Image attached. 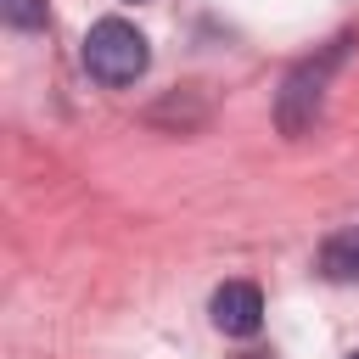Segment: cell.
I'll use <instances>...</instances> for the list:
<instances>
[{"instance_id":"1","label":"cell","mask_w":359,"mask_h":359,"mask_svg":"<svg viewBox=\"0 0 359 359\" xmlns=\"http://www.w3.org/2000/svg\"><path fill=\"white\" fill-rule=\"evenodd\" d=\"M146 67H151V45H146V34H140L135 22H123V17L90 22V34H84V73H90L95 84L123 90V84H135Z\"/></svg>"},{"instance_id":"2","label":"cell","mask_w":359,"mask_h":359,"mask_svg":"<svg viewBox=\"0 0 359 359\" xmlns=\"http://www.w3.org/2000/svg\"><path fill=\"white\" fill-rule=\"evenodd\" d=\"M342 45H348V39H337V45H331V50H320L314 62L292 67V79H286V90H280V101H275V118H280V129H286V135L314 129V118H320V95H325L331 67L342 62Z\"/></svg>"},{"instance_id":"3","label":"cell","mask_w":359,"mask_h":359,"mask_svg":"<svg viewBox=\"0 0 359 359\" xmlns=\"http://www.w3.org/2000/svg\"><path fill=\"white\" fill-rule=\"evenodd\" d=\"M213 325L224 337H258V325H264V292L252 280H224L213 292Z\"/></svg>"},{"instance_id":"4","label":"cell","mask_w":359,"mask_h":359,"mask_svg":"<svg viewBox=\"0 0 359 359\" xmlns=\"http://www.w3.org/2000/svg\"><path fill=\"white\" fill-rule=\"evenodd\" d=\"M320 275L325 280H359V230H342L320 247Z\"/></svg>"},{"instance_id":"5","label":"cell","mask_w":359,"mask_h":359,"mask_svg":"<svg viewBox=\"0 0 359 359\" xmlns=\"http://www.w3.org/2000/svg\"><path fill=\"white\" fill-rule=\"evenodd\" d=\"M11 28H45V0H0Z\"/></svg>"},{"instance_id":"6","label":"cell","mask_w":359,"mask_h":359,"mask_svg":"<svg viewBox=\"0 0 359 359\" xmlns=\"http://www.w3.org/2000/svg\"><path fill=\"white\" fill-rule=\"evenodd\" d=\"M348 359H359V353H348Z\"/></svg>"}]
</instances>
